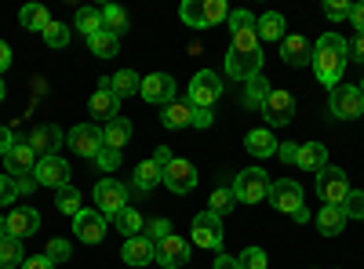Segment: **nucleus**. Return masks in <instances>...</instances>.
Instances as JSON below:
<instances>
[{"label": "nucleus", "instance_id": "nucleus-1", "mask_svg": "<svg viewBox=\"0 0 364 269\" xmlns=\"http://www.w3.org/2000/svg\"><path fill=\"white\" fill-rule=\"evenodd\" d=\"M346 62H350V48H346V40L339 33H324L314 44V62L310 66H314V73H317V80L324 87H339Z\"/></svg>", "mask_w": 364, "mask_h": 269}, {"label": "nucleus", "instance_id": "nucleus-2", "mask_svg": "<svg viewBox=\"0 0 364 269\" xmlns=\"http://www.w3.org/2000/svg\"><path fill=\"white\" fill-rule=\"evenodd\" d=\"M4 175L15 182L18 193H33L37 190V153L29 142H15V149L4 157Z\"/></svg>", "mask_w": 364, "mask_h": 269}, {"label": "nucleus", "instance_id": "nucleus-3", "mask_svg": "<svg viewBox=\"0 0 364 269\" xmlns=\"http://www.w3.org/2000/svg\"><path fill=\"white\" fill-rule=\"evenodd\" d=\"M178 18L193 29H208V26L230 18V8H226V0H186L178 8Z\"/></svg>", "mask_w": 364, "mask_h": 269}, {"label": "nucleus", "instance_id": "nucleus-4", "mask_svg": "<svg viewBox=\"0 0 364 269\" xmlns=\"http://www.w3.org/2000/svg\"><path fill=\"white\" fill-rule=\"evenodd\" d=\"M233 197H237V204H259V200H266L269 197V175L262 171V168H245L240 175H233Z\"/></svg>", "mask_w": 364, "mask_h": 269}, {"label": "nucleus", "instance_id": "nucleus-5", "mask_svg": "<svg viewBox=\"0 0 364 269\" xmlns=\"http://www.w3.org/2000/svg\"><path fill=\"white\" fill-rule=\"evenodd\" d=\"M328 109H331V116H336V121H357V116L364 113V95H360V87H357V84H339V87H331Z\"/></svg>", "mask_w": 364, "mask_h": 269}, {"label": "nucleus", "instance_id": "nucleus-6", "mask_svg": "<svg viewBox=\"0 0 364 269\" xmlns=\"http://www.w3.org/2000/svg\"><path fill=\"white\" fill-rule=\"evenodd\" d=\"M259 109L266 116V128H284L295 116V99H291V92H284V87H269V95L262 99Z\"/></svg>", "mask_w": 364, "mask_h": 269}, {"label": "nucleus", "instance_id": "nucleus-7", "mask_svg": "<svg viewBox=\"0 0 364 269\" xmlns=\"http://www.w3.org/2000/svg\"><path fill=\"white\" fill-rule=\"evenodd\" d=\"M223 95V80L219 73H211V70H200L193 80H190V92H186V102L193 109H211L215 106V99Z\"/></svg>", "mask_w": 364, "mask_h": 269}, {"label": "nucleus", "instance_id": "nucleus-8", "mask_svg": "<svg viewBox=\"0 0 364 269\" xmlns=\"http://www.w3.org/2000/svg\"><path fill=\"white\" fill-rule=\"evenodd\" d=\"M223 241H226V233H223V219L215 212H204L193 219V244L204 248V251H223Z\"/></svg>", "mask_w": 364, "mask_h": 269}, {"label": "nucleus", "instance_id": "nucleus-9", "mask_svg": "<svg viewBox=\"0 0 364 269\" xmlns=\"http://www.w3.org/2000/svg\"><path fill=\"white\" fill-rule=\"evenodd\" d=\"M230 33H233V40H230V48L233 51H262L259 48V33H255V15L252 11H230Z\"/></svg>", "mask_w": 364, "mask_h": 269}, {"label": "nucleus", "instance_id": "nucleus-10", "mask_svg": "<svg viewBox=\"0 0 364 269\" xmlns=\"http://www.w3.org/2000/svg\"><path fill=\"white\" fill-rule=\"evenodd\" d=\"M346 193H350V182H346V171H343V168H331V164H328L324 171H317V197H321L324 204L343 207Z\"/></svg>", "mask_w": 364, "mask_h": 269}, {"label": "nucleus", "instance_id": "nucleus-11", "mask_svg": "<svg viewBox=\"0 0 364 269\" xmlns=\"http://www.w3.org/2000/svg\"><path fill=\"white\" fill-rule=\"evenodd\" d=\"M175 92H178V84L171 73H149V77H142V87H139L142 102H149V106H171Z\"/></svg>", "mask_w": 364, "mask_h": 269}, {"label": "nucleus", "instance_id": "nucleus-12", "mask_svg": "<svg viewBox=\"0 0 364 269\" xmlns=\"http://www.w3.org/2000/svg\"><path fill=\"white\" fill-rule=\"evenodd\" d=\"M95 207L106 219H113L117 212H124V207H128V190L120 186L117 178H99V182H95Z\"/></svg>", "mask_w": 364, "mask_h": 269}, {"label": "nucleus", "instance_id": "nucleus-13", "mask_svg": "<svg viewBox=\"0 0 364 269\" xmlns=\"http://www.w3.org/2000/svg\"><path fill=\"white\" fill-rule=\"evenodd\" d=\"M269 204L284 215H299L302 207H306L302 204V186L295 182V178H277V182L269 186Z\"/></svg>", "mask_w": 364, "mask_h": 269}, {"label": "nucleus", "instance_id": "nucleus-14", "mask_svg": "<svg viewBox=\"0 0 364 269\" xmlns=\"http://www.w3.org/2000/svg\"><path fill=\"white\" fill-rule=\"evenodd\" d=\"M226 73L233 77V80H252V77H259L262 73V51H226Z\"/></svg>", "mask_w": 364, "mask_h": 269}, {"label": "nucleus", "instance_id": "nucleus-15", "mask_svg": "<svg viewBox=\"0 0 364 269\" xmlns=\"http://www.w3.org/2000/svg\"><path fill=\"white\" fill-rule=\"evenodd\" d=\"M161 182L171 190V193H190L193 186H197V168L190 164V160H182V157H171V164L164 168V178Z\"/></svg>", "mask_w": 364, "mask_h": 269}, {"label": "nucleus", "instance_id": "nucleus-16", "mask_svg": "<svg viewBox=\"0 0 364 269\" xmlns=\"http://www.w3.org/2000/svg\"><path fill=\"white\" fill-rule=\"evenodd\" d=\"M106 215L99 212V207H84V212L73 219V233L80 236L84 244H99L102 236H106Z\"/></svg>", "mask_w": 364, "mask_h": 269}, {"label": "nucleus", "instance_id": "nucleus-17", "mask_svg": "<svg viewBox=\"0 0 364 269\" xmlns=\"http://www.w3.org/2000/svg\"><path fill=\"white\" fill-rule=\"evenodd\" d=\"M157 262L164 269H186L190 262V244L182 241L178 233H168L164 241H157Z\"/></svg>", "mask_w": 364, "mask_h": 269}, {"label": "nucleus", "instance_id": "nucleus-18", "mask_svg": "<svg viewBox=\"0 0 364 269\" xmlns=\"http://www.w3.org/2000/svg\"><path fill=\"white\" fill-rule=\"evenodd\" d=\"M87 109H91V116H99V121H113V116H120V99H117V92H113L109 77L99 80L95 95L87 99Z\"/></svg>", "mask_w": 364, "mask_h": 269}, {"label": "nucleus", "instance_id": "nucleus-19", "mask_svg": "<svg viewBox=\"0 0 364 269\" xmlns=\"http://www.w3.org/2000/svg\"><path fill=\"white\" fill-rule=\"evenodd\" d=\"M37 186H51V190H63L70 186V164L63 157H41L37 160Z\"/></svg>", "mask_w": 364, "mask_h": 269}, {"label": "nucleus", "instance_id": "nucleus-20", "mask_svg": "<svg viewBox=\"0 0 364 269\" xmlns=\"http://www.w3.org/2000/svg\"><path fill=\"white\" fill-rule=\"evenodd\" d=\"M70 146L77 149L80 157L95 160L99 149H102V128H95V124H77V128H70Z\"/></svg>", "mask_w": 364, "mask_h": 269}, {"label": "nucleus", "instance_id": "nucleus-21", "mask_svg": "<svg viewBox=\"0 0 364 269\" xmlns=\"http://www.w3.org/2000/svg\"><path fill=\"white\" fill-rule=\"evenodd\" d=\"M120 258H124L128 265H149V262H157V244L149 241L146 233L139 236H128L124 248H120Z\"/></svg>", "mask_w": 364, "mask_h": 269}, {"label": "nucleus", "instance_id": "nucleus-22", "mask_svg": "<svg viewBox=\"0 0 364 269\" xmlns=\"http://www.w3.org/2000/svg\"><path fill=\"white\" fill-rule=\"evenodd\" d=\"M37 229H41V212H33V207H15V212H8V236L26 241V236H37Z\"/></svg>", "mask_w": 364, "mask_h": 269}, {"label": "nucleus", "instance_id": "nucleus-23", "mask_svg": "<svg viewBox=\"0 0 364 269\" xmlns=\"http://www.w3.org/2000/svg\"><path fill=\"white\" fill-rule=\"evenodd\" d=\"M281 58L288 66H310L314 62V44L302 33H291V37L281 40Z\"/></svg>", "mask_w": 364, "mask_h": 269}, {"label": "nucleus", "instance_id": "nucleus-24", "mask_svg": "<svg viewBox=\"0 0 364 269\" xmlns=\"http://www.w3.org/2000/svg\"><path fill=\"white\" fill-rule=\"evenodd\" d=\"M29 146H33L37 157H55V149L63 146V131H58L55 124H41V128H33V135H29Z\"/></svg>", "mask_w": 364, "mask_h": 269}, {"label": "nucleus", "instance_id": "nucleus-25", "mask_svg": "<svg viewBox=\"0 0 364 269\" xmlns=\"http://www.w3.org/2000/svg\"><path fill=\"white\" fill-rule=\"evenodd\" d=\"M128 142H132V121H128V116H113V121L102 124V146L120 149V153H124Z\"/></svg>", "mask_w": 364, "mask_h": 269}, {"label": "nucleus", "instance_id": "nucleus-26", "mask_svg": "<svg viewBox=\"0 0 364 269\" xmlns=\"http://www.w3.org/2000/svg\"><path fill=\"white\" fill-rule=\"evenodd\" d=\"M295 164H299L302 171H324V168H328V146H324V142H306V146H299Z\"/></svg>", "mask_w": 364, "mask_h": 269}, {"label": "nucleus", "instance_id": "nucleus-27", "mask_svg": "<svg viewBox=\"0 0 364 269\" xmlns=\"http://www.w3.org/2000/svg\"><path fill=\"white\" fill-rule=\"evenodd\" d=\"M245 146H248V153H252V157H273L281 142L273 138V131H269V128H255V131H248V135H245Z\"/></svg>", "mask_w": 364, "mask_h": 269}, {"label": "nucleus", "instance_id": "nucleus-28", "mask_svg": "<svg viewBox=\"0 0 364 269\" xmlns=\"http://www.w3.org/2000/svg\"><path fill=\"white\" fill-rule=\"evenodd\" d=\"M255 33H259V40H284V37H288V33H284V15H281V11L259 15V18H255Z\"/></svg>", "mask_w": 364, "mask_h": 269}, {"label": "nucleus", "instance_id": "nucleus-29", "mask_svg": "<svg viewBox=\"0 0 364 269\" xmlns=\"http://www.w3.org/2000/svg\"><path fill=\"white\" fill-rule=\"evenodd\" d=\"M164 128L168 131H178V128H193V106L190 102H171V106H164Z\"/></svg>", "mask_w": 364, "mask_h": 269}, {"label": "nucleus", "instance_id": "nucleus-30", "mask_svg": "<svg viewBox=\"0 0 364 269\" xmlns=\"http://www.w3.org/2000/svg\"><path fill=\"white\" fill-rule=\"evenodd\" d=\"M18 22L29 29V33H41V37H44V29L51 26V15H48L44 4H26V8L18 11Z\"/></svg>", "mask_w": 364, "mask_h": 269}, {"label": "nucleus", "instance_id": "nucleus-31", "mask_svg": "<svg viewBox=\"0 0 364 269\" xmlns=\"http://www.w3.org/2000/svg\"><path fill=\"white\" fill-rule=\"evenodd\" d=\"M266 95H269V80L259 73V77L245 80V95H240V106H245V109H259Z\"/></svg>", "mask_w": 364, "mask_h": 269}, {"label": "nucleus", "instance_id": "nucleus-32", "mask_svg": "<svg viewBox=\"0 0 364 269\" xmlns=\"http://www.w3.org/2000/svg\"><path fill=\"white\" fill-rule=\"evenodd\" d=\"M73 29H80L84 37L102 33V8H77V15H73Z\"/></svg>", "mask_w": 364, "mask_h": 269}, {"label": "nucleus", "instance_id": "nucleus-33", "mask_svg": "<svg viewBox=\"0 0 364 269\" xmlns=\"http://www.w3.org/2000/svg\"><path fill=\"white\" fill-rule=\"evenodd\" d=\"M346 222H350V219L343 215V207H331V204H324V207H321V215H317V226H321L324 236H339Z\"/></svg>", "mask_w": 364, "mask_h": 269}, {"label": "nucleus", "instance_id": "nucleus-34", "mask_svg": "<svg viewBox=\"0 0 364 269\" xmlns=\"http://www.w3.org/2000/svg\"><path fill=\"white\" fill-rule=\"evenodd\" d=\"M109 84H113L117 99H128V95H139L142 77H139L135 70H120V73H113V77H109Z\"/></svg>", "mask_w": 364, "mask_h": 269}, {"label": "nucleus", "instance_id": "nucleus-35", "mask_svg": "<svg viewBox=\"0 0 364 269\" xmlns=\"http://www.w3.org/2000/svg\"><path fill=\"white\" fill-rule=\"evenodd\" d=\"M55 207H58V212H63V215H80L84 212V207H80V190L77 186H63V190H55Z\"/></svg>", "mask_w": 364, "mask_h": 269}, {"label": "nucleus", "instance_id": "nucleus-36", "mask_svg": "<svg viewBox=\"0 0 364 269\" xmlns=\"http://www.w3.org/2000/svg\"><path fill=\"white\" fill-rule=\"evenodd\" d=\"M26 262V251H22V241H15V236H4L0 241V269H15Z\"/></svg>", "mask_w": 364, "mask_h": 269}, {"label": "nucleus", "instance_id": "nucleus-37", "mask_svg": "<svg viewBox=\"0 0 364 269\" xmlns=\"http://www.w3.org/2000/svg\"><path fill=\"white\" fill-rule=\"evenodd\" d=\"M161 178H164V171H161L154 160H142V164L135 168V190L149 193V190H154V186L161 182Z\"/></svg>", "mask_w": 364, "mask_h": 269}, {"label": "nucleus", "instance_id": "nucleus-38", "mask_svg": "<svg viewBox=\"0 0 364 269\" xmlns=\"http://www.w3.org/2000/svg\"><path fill=\"white\" fill-rule=\"evenodd\" d=\"M102 29H106V33H113V37L124 33V29H128L124 8H120V4H106V8H102Z\"/></svg>", "mask_w": 364, "mask_h": 269}, {"label": "nucleus", "instance_id": "nucleus-39", "mask_svg": "<svg viewBox=\"0 0 364 269\" xmlns=\"http://www.w3.org/2000/svg\"><path fill=\"white\" fill-rule=\"evenodd\" d=\"M117 48H120V40L113 37V33H95V37H87V51L95 55V58H113L117 55Z\"/></svg>", "mask_w": 364, "mask_h": 269}, {"label": "nucleus", "instance_id": "nucleus-40", "mask_svg": "<svg viewBox=\"0 0 364 269\" xmlns=\"http://www.w3.org/2000/svg\"><path fill=\"white\" fill-rule=\"evenodd\" d=\"M113 226H117L120 233H128V236H139V233L146 229V222H142V215L135 212V207H124V212H117V215H113Z\"/></svg>", "mask_w": 364, "mask_h": 269}, {"label": "nucleus", "instance_id": "nucleus-41", "mask_svg": "<svg viewBox=\"0 0 364 269\" xmlns=\"http://www.w3.org/2000/svg\"><path fill=\"white\" fill-rule=\"evenodd\" d=\"M237 207V197H233V186H219L215 193H211V200H208V212H215L219 219L223 215H230Z\"/></svg>", "mask_w": 364, "mask_h": 269}, {"label": "nucleus", "instance_id": "nucleus-42", "mask_svg": "<svg viewBox=\"0 0 364 269\" xmlns=\"http://www.w3.org/2000/svg\"><path fill=\"white\" fill-rule=\"evenodd\" d=\"M44 44H48V48H66V44H70L66 22H55V18H51V26L44 29Z\"/></svg>", "mask_w": 364, "mask_h": 269}, {"label": "nucleus", "instance_id": "nucleus-43", "mask_svg": "<svg viewBox=\"0 0 364 269\" xmlns=\"http://www.w3.org/2000/svg\"><path fill=\"white\" fill-rule=\"evenodd\" d=\"M343 215H346V219H364V190H350V193H346Z\"/></svg>", "mask_w": 364, "mask_h": 269}, {"label": "nucleus", "instance_id": "nucleus-44", "mask_svg": "<svg viewBox=\"0 0 364 269\" xmlns=\"http://www.w3.org/2000/svg\"><path fill=\"white\" fill-rule=\"evenodd\" d=\"M237 262H240V269H266L269 265V258H266L262 248H245Z\"/></svg>", "mask_w": 364, "mask_h": 269}, {"label": "nucleus", "instance_id": "nucleus-45", "mask_svg": "<svg viewBox=\"0 0 364 269\" xmlns=\"http://www.w3.org/2000/svg\"><path fill=\"white\" fill-rule=\"evenodd\" d=\"M120 157H124L120 149H109V146H102V149H99V157H95V164H99L102 171H117V168H120Z\"/></svg>", "mask_w": 364, "mask_h": 269}, {"label": "nucleus", "instance_id": "nucleus-46", "mask_svg": "<svg viewBox=\"0 0 364 269\" xmlns=\"http://www.w3.org/2000/svg\"><path fill=\"white\" fill-rule=\"evenodd\" d=\"M324 15L331 22H343V18H350V4L346 0H324Z\"/></svg>", "mask_w": 364, "mask_h": 269}, {"label": "nucleus", "instance_id": "nucleus-47", "mask_svg": "<svg viewBox=\"0 0 364 269\" xmlns=\"http://www.w3.org/2000/svg\"><path fill=\"white\" fill-rule=\"evenodd\" d=\"M168 233H171V222H168V219H154V222L146 226V236H149L154 244H157V241H164Z\"/></svg>", "mask_w": 364, "mask_h": 269}, {"label": "nucleus", "instance_id": "nucleus-48", "mask_svg": "<svg viewBox=\"0 0 364 269\" xmlns=\"http://www.w3.org/2000/svg\"><path fill=\"white\" fill-rule=\"evenodd\" d=\"M51 262H70V244L66 241H48V251H44Z\"/></svg>", "mask_w": 364, "mask_h": 269}, {"label": "nucleus", "instance_id": "nucleus-49", "mask_svg": "<svg viewBox=\"0 0 364 269\" xmlns=\"http://www.w3.org/2000/svg\"><path fill=\"white\" fill-rule=\"evenodd\" d=\"M18 197V190H15V182H11V178L8 175H0V204H11Z\"/></svg>", "mask_w": 364, "mask_h": 269}, {"label": "nucleus", "instance_id": "nucleus-50", "mask_svg": "<svg viewBox=\"0 0 364 269\" xmlns=\"http://www.w3.org/2000/svg\"><path fill=\"white\" fill-rule=\"evenodd\" d=\"M277 157H281L284 164H295V157H299V142H281V146H277Z\"/></svg>", "mask_w": 364, "mask_h": 269}, {"label": "nucleus", "instance_id": "nucleus-51", "mask_svg": "<svg viewBox=\"0 0 364 269\" xmlns=\"http://www.w3.org/2000/svg\"><path fill=\"white\" fill-rule=\"evenodd\" d=\"M211 124H215V113H211V109H193V128H211Z\"/></svg>", "mask_w": 364, "mask_h": 269}, {"label": "nucleus", "instance_id": "nucleus-52", "mask_svg": "<svg viewBox=\"0 0 364 269\" xmlns=\"http://www.w3.org/2000/svg\"><path fill=\"white\" fill-rule=\"evenodd\" d=\"M22 269H55V262H51L48 255H29V258L22 262Z\"/></svg>", "mask_w": 364, "mask_h": 269}, {"label": "nucleus", "instance_id": "nucleus-53", "mask_svg": "<svg viewBox=\"0 0 364 269\" xmlns=\"http://www.w3.org/2000/svg\"><path fill=\"white\" fill-rule=\"evenodd\" d=\"M346 48H350V58L364 62V33H353V40H346Z\"/></svg>", "mask_w": 364, "mask_h": 269}, {"label": "nucleus", "instance_id": "nucleus-54", "mask_svg": "<svg viewBox=\"0 0 364 269\" xmlns=\"http://www.w3.org/2000/svg\"><path fill=\"white\" fill-rule=\"evenodd\" d=\"M350 22H353L357 33H364V0L360 4H350Z\"/></svg>", "mask_w": 364, "mask_h": 269}, {"label": "nucleus", "instance_id": "nucleus-55", "mask_svg": "<svg viewBox=\"0 0 364 269\" xmlns=\"http://www.w3.org/2000/svg\"><path fill=\"white\" fill-rule=\"evenodd\" d=\"M11 149H15V135L8 128H0V157H8Z\"/></svg>", "mask_w": 364, "mask_h": 269}, {"label": "nucleus", "instance_id": "nucleus-56", "mask_svg": "<svg viewBox=\"0 0 364 269\" xmlns=\"http://www.w3.org/2000/svg\"><path fill=\"white\" fill-rule=\"evenodd\" d=\"M154 164H157L161 171L171 164V149H168V146H157V149H154Z\"/></svg>", "mask_w": 364, "mask_h": 269}, {"label": "nucleus", "instance_id": "nucleus-57", "mask_svg": "<svg viewBox=\"0 0 364 269\" xmlns=\"http://www.w3.org/2000/svg\"><path fill=\"white\" fill-rule=\"evenodd\" d=\"M211 269H240V262H237L233 255H219V258H215V265H211Z\"/></svg>", "mask_w": 364, "mask_h": 269}, {"label": "nucleus", "instance_id": "nucleus-58", "mask_svg": "<svg viewBox=\"0 0 364 269\" xmlns=\"http://www.w3.org/2000/svg\"><path fill=\"white\" fill-rule=\"evenodd\" d=\"M8 66H11V48H8L4 40H0V73H4Z\"/></svg>", "mask_w": 364, "mask_h": 269}, {"label": "nucleus", "instance_id": "nucleus-59", "mask_svg": "<svg viewBox=\"0 0 364 269\" xmlns=\"http://www.w3.org/2000/svg\"><path fill=\"white\" fill-rule=\"evenodd\" d=\"M291 219H295L299 226H306V222H310V212H306V207H302V212H299V215H291Z\"/></svg>", "mask_w": 364, "mask_h": 269}, {"label": "nucleus", "instance_id": "nucleus-60", "mask_svg": "<svg viewBox=\"0 0 364 269\" xmlns=\"http://www.w3.org/2000/svg\"><path fill=\"white\" fill-rule=\"evenodd\" d=\"M8 236V215H0V241Z\"/></svg>", "mask_w": 364, "mask_h": 269}, {"label": "nucleus", "instance_id": "nucleus-61", "mask_svg": "<svg viewBox=\"0 0 364 269\" xmlns=\"http://www.w3.org/2000/svg\"><path fill=\"white\" fill-rule=\"evenodd\" d=\"M4 95H8V92H4V80H0V102H4Z\"/></svg>", "mask_w": 364, "mask_h": 269}, {"label": "nucleus", "instance_id": "nucleus-62", "mask_svg": "<svg viewBox=\"0 0 364 269\" xmlns=\"http://www.w3.org/2000/svg\"><path fill=\"white\" fill-rule=\"evenodd\" d=\"M357 87H360V95H364V80H360V84H357Z\"/></svg>", "mask_w": 364, "mask_h": 269}]
</instances>
